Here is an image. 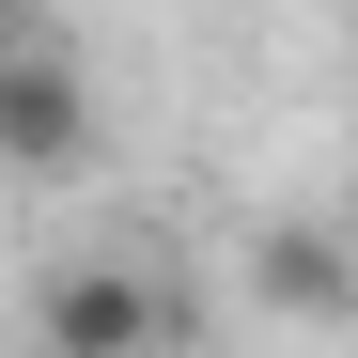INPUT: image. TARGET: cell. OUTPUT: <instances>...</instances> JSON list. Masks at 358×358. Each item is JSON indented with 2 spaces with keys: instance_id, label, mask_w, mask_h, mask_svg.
Masks as SVG:
<instances>
[{
  "instance_id": "6da1fadb",
  "label": "cell",
  "mask_w": 358,
  "mask_h": 358,
  "mask_svg": "<svg viewBox=\"0 0 358 358\" xmlns=\"http://www.w3.org/2000/svg\"><path fill=\"white\" fill-rule=\"evenodd\" d=\"M0 171H31V187L94 171V78L31 31H0Z\"/></svg>"
},
{
  "instance_id": "7a4b0ae2",
  "label": "cell",
  "mask_w": 358,
  "mask_h": 358,
  "mask_svg": "<svg viewBox=\"0 0 358 358\" xmlns=\"http://www.w3.org/2000/svg\"><path fill=\"white\" fill-rule=\"evenodd\" d=\"M171 343V296L141 265H47L31 296V358H156Z\"/></svg>"
},
{
  "instance_id": "3957f363",
  "label": "cell",
  "mask_w": 358,
  "mask_h": 358,
  "mask_svg": "<svg viewBox=\"0 0 358 358\" xmlns=\"http://www.w3.org/2000/svg\"><path fill=\"white\" fill-rule=\"evenodd\" d=\"M250 296L280 327H358V234L343 218H265L250 234Z\"/></svg>"
},
{
  "instance_id": "277c9868",
  "label": "cell",
  "mask_w": 358,
  "mask_h": 358,
  "mask_svg": "<svg viewBox=\"0 0 358 358\" xmlns=\"http://www.w3.org/2000/svg\"><path fill=\"white\" fill-rule=\"evenodd\" d=\"M0 31H31V0H0Z\"/></svg>"
}]
</instances>
